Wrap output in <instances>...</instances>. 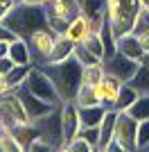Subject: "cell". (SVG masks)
Listing matches in <instances>:
<instances>
[{
	"mask_svg": "<svg viewBox=\"0 0 149 152\" xmlns=\"http://www.w3.org/2000/svg\"><path fill=\"white\" fill-rule=\"evenodd\" d=\"M41 68L52 77V82H54V86H56L63 102L74 100L77 89L81 86V73H84V66L77 59L70 57V59L59 61V64H45Z\"/></svg>",
	"mask_w": 149,
	"mask_h": 152,
	"instance_id": "obj_1",
	"label": "cell"
},
{
	"mask_svg": "<svg viewBox=\"0 0 149 152\" xmlns=\"http://www.w3.org/2000/svg\"><path fill=\"white\" fill-rule=\"evenodd\" d=\"M0 23H5L9 30H14L20 39H27L34 30L48 27V14H45V7L41 5H20V2H16V7Z\"/></svg>",
	"mask_w": 149,
	"mask_h": 152,
	"instance_id": "obj_2",
	"label": "cell"
},
{
	"mask_svg": "<svg viewBox=\"0 0 149 152\" xmlns=\"http://www.w3.org/2000/svg\"><path fill=\"white\" fill-rule=\"evenodd\" d=\"M145 9V0H106V20L111 23L115 37L133 32L138 16Z\"/></svg>",
	"mask_w": 149,
	"mask_h": 152,
	"instance_id": "obj_3",
	"label": "cell"
},
{
	"mask_svg": "<svg viewBox=\"0 0 149 152\" xmlns=\"http://www.w3.org/2000/svg\"><path fill=\"white\" fill-rule=\"evenodd\" d=\"M23 86H27L34 95H38L41 100L50 102V104H61L63 102L59 91H56V86H54V82H52V77L41 66H32V70H30V75H27Z\"/></svg>",
	"mask_w": 149,
	"mask_h": 152,
	"instance_id": "obj_4",
	"label": "cell"
},
{
	"mask_svg": "<svg viewBox=\"0 0 149 152\" xmlns=\"http://www.w3.org/2000/svg\"><path fill=\"white\" fill-rule=\"evenodd\" d=\"M54 39L56 34L50 27H38L25 39L27 45H30V52H32V59H34V66H43L48 61L50 52H52V45H54Z\"/></svg>",
	"mask_w": 149,
	"mask_h": 152,
	"instance_id": "obj_5",
	"label": "cell"
},
{
	"mask_svg": "<svg viewBox=\"0 0 149 152\" xmlns=\"http://www.w3.org/2000/svg\"><path fill=\"white\" fill-rule=\"evenodd\" d=\"M63 104V102H61ZM61 104H56L54 111H50L45 118L36 123L41 139H45L52 148H61L63 145V125H61Z\"/></svg>",
	"mask_w": 149,
	"mask_h": 152,
	"instance_id": "obj_6",
	"label": "cell"
},
{
	"mask_svg": "<svg viewBox=\"0 0 149 152\" xmlns=\"http://www.w3.org/2000/svg\"><path fill=\"white\" fill-rule=\"evenodd\" d=\"M115 141L120 143L124 152L138 150V121L127 111L118 114V123H115Z\"/></svg>",
	"mask_w": 149,
	"mask_h": 152,
	"instance_id": "obj_7",
	"label": "cell"
},
{
	"mask_svg": "<svg viewBox=\"0 0 149 152\" xmlns=\"http://www.w3.org/2000/svg\"><path fill=\"white\" fill-rule=\"evenodd\" d=\"M102 64H104L106 75H113V77H118V80H122V82H131V77L136 75L138 66H140V61L127 57L122 52H115L111 57L102 59Z\"/></svg>",
	"mask_w": 149,
	"mask_h": 152,
	"instance_id": "obj_8",
	"label": "cell"
},
{
	"mask_svg": "<svg viewBox=\"0 0 149 152\" xmlns=\"http://www.w3.org/2000/svg\"><path fill=\"white\" fill-rule=\"evenodd\" d=\"M16 93H18V98H20V102H23L25 111H27L30 123H38L41 118H45L50 111H54V107H56V104H50V102L41 100L38 95H34L27 86H18Z\"/></svg>",
	"mask_w": 149,
	"mask_h": 152,
	"instance_id": "obj_9",
	"label": "cell"
},
{
	"mask_svg": "<svg viewBox=\"0 0 149 152\" xmlns=\"http://www.w3.org/2000/svg\"><path fill=\"white\" fill-rule=\"evenodd\" d=\"M61 125H63V145H61V150H66V145H68L81 129L79 107L74 104V100H68V102L61 104Z\"/></svg>",
	"mask_w": 149,
	"mask_h": 152,
	"instance_id": "obj_10",
	"label": "cell"
},
{
	"mask_svg": "<svg viewBox=\"0 0 149 152\" xmlns=\"http://www.w3.org/2000/svg\"><path fill=\"white\" fill-rule=\"evenodd\" d=\"M120 86H122V80L113 75H104L102 82L95 84V95H97V102L104 104L106 109H115V102H118V93Z\"/></svg>",
	"mask_w": 149,
	"mask_h": 152,
	"instance_id": "obj_11",
	"label": "cell"
},
{
	"mask_svg": "<svg viewBox=\"0 0 149 152\" xmlns=\"http://www.w3.org/2000/svg\"><path fill=\"white\" fill-rule=\"evenodd\" d=\"M118 114H120L118 109H108L106 116L102 118V123H99V145H97L99 152H106L108 143L115 139V123H118Z\"/></svg>",
	"mask_w": 149,
	"mask_h": 152,
	"instance_id": "obj_12",
	"label": "cell"
},
{
	"mask_svg": "<svg viewBox=\"0 0 149 152\" xmlns=\"http://www.w3.org/2000/svg\"><path fill=\"white\" fill-rule=\"evenodd\" d=\"M74 48H77V43L70 41L66 34H56L54 45H52V52H50V57H48V61H45V64H59V61L70 59L74 55ZM45 64H43V66H45Z\"/></svg>",
	"mask_w": 149,
	"mask_h": 152,
	"instance_id": "obj_13",
	"label": "cell"
},
{
	"mask_svg": "<svg viewBox=\"0 0 149 152\" xmlns=\"http://www.w3.org/2000/svg\"><path fill=\"white\" fill-rule=\"evenodd\" d=\"M115 45H118V52H122V55H127V57H131V59H136V61H140L142 55H145V50H142V45H140V41H138L136 32H127V34L118 37Z\"/></svg>",
	"mask_w": 149,
	"mask_h": 152,
	"instance_id": "obj_14",
	"label": "cell"
},
{
	"mask_svg": "<svg viewBox=\"0 0 149 152\" xmlns=\"http://www.w3.org/2000/svg\"><path fill=\"white\" fill-rule=\"evenodd\" d=\"M90 34V23H88V16H84V14H77L72 20L68 23V27H66V37L70 39V41H74V43H84V39Z\"/></svg>",
	"mask_w": 149,
	"mask_h": 152,
	"instance_id": "obj_15",
	"label": "cell"
},
{
	"mask_svg": "<svg viewBox=\"0 0 149 152\" xmlns=\"http://www.w3.org/2000/svg\"><path fill=\"white\" fill-rule=\"evenodd\" d=\"M12 134L18 139V143L23 145V150H30L32 143L36 139H41V132H38L36 123H18V125H14Z\"/></svg>",
	"mask_w": 149,
	"mask_h": 152,
	"instance_id": "obj_16",
	"label": "cell"
},
{
	"mask_svg": "<svg viewBox=\"0 0 149 152\" xmlns=\"http://www.w3.org/2000/svg\"><path fill=\"white\" fill-rule=\"evenodd\" d=\"M108 109L104 104H90V107H79V121H81V127H97L102 123V118L106 116Z\"/></svg>",
	"mask_w": 149,
	"mask_h": 152,
	"instance_id": "obj_17",
	"label": "cell"
},
{
	"mask_svg": "<svg viewBox=\"0 0 149 152\" xmlns=\"http://www.w3.org/2000/svg\"><path fill=\"white\" fill-rule=\"evenodd\" d=\"M9 57H12L14 64H34L32 52H30V45H27V41L20 39V37L9 43Z\"/></svg>",
	"mask_w": 149,
	"mask_h": 152,
	"instance_id": "obj_18",
	"label": "cell"
},
{
	"mask_svg": "<svg viewBox=\"0 0 149 152\" xmlns=\"http://www.w3.org/2000/svg\"><path fill=\"white\" fill-rule=\"evenodd\" d=\"M138 95H140V93H138V89L133 86V84L122 82L120 93H118V102H115V109H118V111H127V109L138 100Z\"/></svg>",
	"mask_w": 149,
	"mask_h": 152,
	"instance_id": "obj_19",
	"label": "cell"
},
{
	"mask_svg": "<svg viewBox=\"0 0 149 152\" xmlns=\"http://www.w3.org/2000/svg\"><path fill=\"white\" fill-rule=\"evenodd\" d=\"M34 64H16L9 73H7V82H9V86L12 89H18V86H23L25 80H27V75H30V70Z\"/></svg>",
	"mask_w": 149,
	"mask_h": 152,
	"instance_id": "obj_20",
	"label": "cell"
},
{
	"mask_svg": "<svg viewBox=\"0 0 149 152\" xmlns=\"http://www.w3.org/2000/svg\"><path fill=\"white\" fill-rule=\"evenodd\" d=\"M127 114L133 116L138 123L145 121V118H149V93H140L138 95V100L127 109Z\"/></svg>",
	"mask_w": 149,
	"mask_h": 152,
	"instance_id": "obj_21",
	"label": "cell"
},
{
	"mask_svg": "<svg viewBox=\"0 0 149 152\" xmlns=\"http://www.w3.org/2000/svg\"><path fill=\"white\" fill-rule=\"evenodd\" d=\"M106 75L104 70V64L97 61V64H90V66H84V73H81V82L90 84V86H95L97 82H102Z\"/></svg>",
	"mask_w": 149,
	"mask_h": 152,
	"instance_id": "obj_22",
	"label": "cell"
},
{
	"mask_svg": "<svg viewBox=\"0 0 149 152\" xmlns=\"http://www.w3.org/2000/svg\"><path fill=\"white\" fill-rule=\"evenodd\" d=\"M74 104H77V107H90V104H97L95 86L81 82V86L77 89V95H74Z\"/></svg>",
	"mask_w": 149,
	"mask_h": 152,
	"instance_id": "obj_23",
	"label": "cell"
},
{
	"mask_svg": "<svg viewBox=\"0 0 149 152\" xmlns=\"http://www.w3.org/2000/svg\"><path fill=\"white\" fill-rule=\"evenodd\" d=\"M138 89V93H149V64H142L140 61V66H138L136 75L131 77V82Z\"/></svg>",
	"mask_w": 149,
	"mask_h": 152,
	"instance_id": "obj_24",
	"label": "cell"
},
{
	"mask_svg": "<svg viewBox=\"0 0 149 152\" xmlns=\"http://www.w3.org/2000/svg\"><path fill=\"white\" fill-rule=\"evenodd\" d=\"M45 14H48V27L50 30L54 32V34H66V27H68L70 20L66 16H61V14L52 12L50 7H45Z\"/></svg>",
	"mask_w": 149,
	"mask_h": 152,
	"instance_id": "obj_25",
	"label": "cell"
},
{
	"mask_svg": "<svg viewBox=\"0 0 149 152\" xmlns=\"http://www.w3.org/2000/svg\"><path fill=\"white\" fill-rule=\"evenodd\" d=\"M84 45H86L93 55H97L99 59H104V43H102V34H99V32H90V34L84 39Z\"/></svg>",
	"mask_w": 149,
	"mask_h": 152,
	"instance_id": "obj_26",
	"label": "cell"
},
{
	"mask_svg": "<svg viewBox=\"0 0 149 152\" xmlns=\"http://www.w3.org/2000/svg\"><path fill=\"white\" fill-rule=\"evenodd\" d=\"M77 61L81 64V66H90V64H97V61H102V59L97 57V55H93V52L88 50L84 43H77V48H74V55H72Z\"/></svg>",
	"mask_w": 149,
	"mask_h": 152,
	"instance_id": "obj_27",
	"label": "cell"
},
{
	"mask_svg": "<svg viewBox=\"0 0 149 152\" xmlns=\"http://www.w3.org/2000/svg\"><path fill=\"white\" fill-rule=\"evenodd\" d=\"M0 150H7V152H9V150H12V152H20V150H23V145L18 143V139H16L12 132H5L2 136H0Z\"/></svg>",
	"mask_w": 149,
	"mask_h": 152,
	"instance_id": "obj_28",
	"label": "cell"
},
{
	"mask_svg": "<svg viewBox=\"0 0 149 152\" xmlns=\"http://www.w3.org/2000/svg\"><path fill=\"white\" fill-rule=\"evenodd\" d=\"M79 136H81V139H86L88 143L93 145V150H97V145H99V125L97 127H81Z\"/></svg>",
	"mask_w": 149,
	"mask_h": 152,
	"instance_id": "obj_29",
	"label": "cell"
},
{
	"mask_svg": "<svg viewBox=\"0 0 149 152\" xmlns=\"http://www.w3.org/2000/svg\"><path fill=\"white\" fill-rule=\"evenodd\" d=\"M66 150H70V152H93V145H90L86 139H81L79 134H77L68 145H66Z\"/></svg>",
	"mask_w": 149,
	"mask_h": 152,
	"instance_id": "obj_30",
	"label": "cell"
},
{
	"mask_svg": "<svg viewBox=\"0 0 149 152\" xmlns=\"http://www.w3.org/2000/svg\"><path fill=\"white\" fill-rule=\"evenodd\" d=\"M138 148H149V118L138 123Z\"/></svg>",
	"mask_w": 149,
	"mask_h": 152,
	"instance_id": "obj_31",
	"label": "cell"
},
{
	"mask_svg": "<svg viewBox=\"0 0 149 152\" xmlns=\"http://www.w3.org/2000/svg\"><path fill=\"white\" fill-rule=\"evenodd\" d=\"M16 39H18V34H16V32L9 30L5 23H0V41H16Z\"/></svg>",
	"mask_w": 149,
	"mask_h": 152,
	"instance_id": "obj_32",
	"label": "cell"
},
{
	"mask_svg": "<svg viewBox=\"0 0 149 152\" xmlns=\"http://www.w3.org/2000/svg\"><path fill=\"white\" fill-rule=\"evenodd\" d=\"M14 7H16V0H0V20L5 18Z\"/></svg>",
	"mask_w": 149,
	"mask_h": 152,
	"instance_id": "obj_33",
	"label": "cell"
},
{
	"mask_svg": "<svg viewBox=\"0 0 149 152\" xmlns=\"http://www.w3.org/2000/svg\"><path fill=\"white\" fill-rule=\"evenodd\" d=\"M16 64L12 61V57H0V75H7Z\"/></svg>",
	"mask_w": 149,
	"mask_h": 152,
	"instance_id": "obj_34",
	"label": "cell"
},
{
	"mask_svg": "<svg viewBox=\"0 0 149 152\" xmlns=\"http://www.w3.org/2000/svg\"><path fill=\"white\" fill-rule=\"evenodd\" d=\"M12 91V86H9V82H7V75H0V95H5Z\"/></svg>",
	"mask_w": 149,
	"mask_h": 152,
	"instance_id": "obj_35",
	"label": "cell"
},
{
	"mask_svg": "<svg viewBox=\"0 0 149 152\" xmlns=\"http://www.w3.org/2000/svg\"><path fill=\"white\" fill-rule=\"evenodd\" d=\"M9 43L12 41H0V57H9Z\"/></svg>",
	"mask_w": 149,
	"mask_h": 152,
	"instance_id": "obj_36",
	"label": "cell"
},
{
	"mask_svg": "<svg viewBox=\"0 0 149 152\" xmlns=\"http://www.w3.org/2000/svg\"><path fill=\"white\" fill-rule=\"evenodd\" d=\"M16 2H20V5H41L38 0H16Z\"/></svg>",
	"mask_w": 149,
	"mask_h": 152,
	"instance_id": "obj_37",
	"label": "cell"
},
{
	"mask_svg": "<svg viewBox=\"0 0 149 152\" xmlns=\"http://www.w3.org/2000/svg\"><path fill=\"white\" fill-rule=\"evenodd\" d=\"M142 64H149V50H145V55H142V59H140Z\"/></svg>",
	"mask_w": 149,
	"mask_h": 152,
	"instance_id": "obj_38",
	"label": "cell"
},
{
	"mask_svg": "<svg viewBox=\"0 0 149 152\" xmlns=\"http://www.w3.org/2000/svg\"><path fill=\"white\" fill-rule=\"evenodd\" d=\"M61 2H66V5H70V7H77V0H61Z\"/></svg>",
	"mask_w": 149,
	"mask_h": 152,
	"instance_id": "obj_39",
	"label": "cell"
},
{
	"mask_svg": "<svg viewBox=\"0 0 149 152\" xmlns=\"http://www.w3.org/2000/svg\"><path fill=\"white\" fill-rule=\"evenodd\" d=\"M38 2H41V7H48L50 2H52V0H38Z\"/></svg>",
	"mask_w": 149,
	"mask_h": 152,
	"instance_id": "obj_40",
	"label": "cell"
},
{
	"mask_svg": "<svg viewBox=\"0 0 149 152\" xmlns=\"http://www.w3.org/2000/svg\"><path fill=\"white\" fill-rule=\"evenodd\" d=\"M145 12L149 14V0H147V2H145Z\"/></svg>",
	"mask_w": 149,
	"mask_h": 152,
	"instance_id": "obj_41",
	"label": "cell"
},
{
	"mask_svg": "<svg viewBox=\"0 0 149 152\" xmlns=\"http://www.w3.org/2000/svg\"><path fill=\"white\" fill-rule=\"evenodd\" d=\"M145 2H147V0H145Z\"/></svg>",
	"mask_w": 149,
	"mask_h": 152,
	"instance_id": "obj_42",
	"label": "cell"
}]
</instances>
